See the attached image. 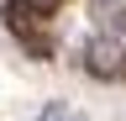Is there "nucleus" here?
<instances>
[{"instance_id":"nucleus-1","label":"nucleus","mask_w":126,"mask_h":121,"mask_svg":"<svg viewBox=\"0 0 126 121\" xmlns=\"http://www.w3.org/2000/svg\"><path fill=\"white\" fill-rule=\"evenodd\" d=\"M79 69L89 74V79H105V84H116L126 79V37H116L105 26V32H94L79 42Z\"/></svg>"},{"instance_id":"nucleus-2","label":"nucleus","mask_w":126,"mask_h":121,"mask_svg":"<svg viewBox=\"0 0 126 121\" xmlns=\"http://www.w3.org/2000/svg\"><path fill=\"white\" fill-rule=\"evenodd\" d=\"M94 21H100V26L126 21V0H94Z\"/></svg>"},{"instance_id":"nucleus-3","label":"nucleus","mask_w":126,"mask_h":121,"mask_svg":"<svg viewBox=\"0 0 126 121\" xmlns=\"http://www.w3.org/2000/svg\"><path fill=\"white\" fill-rule=\"evenodd\" d=\"M42 121H74V116H68V111H47Z\"/></svg>"}]
</instances>
